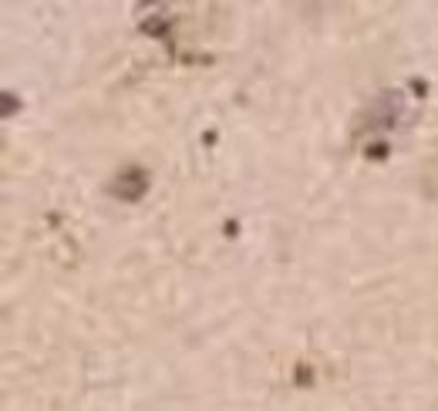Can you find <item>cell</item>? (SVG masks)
Returning a JSON list of instances; mask_svg holds the SVG:
<instances>
[{
	"mask_svg": "<svg viewBox=\"0 0 438 411\" xmlns=\"http://www.w3.org/2000/svg\"><path fill=\"white\" fill-rule=\"evenodd\" d=\"M402 115V94L398 91H384L378 98V101H374V105H371V122H367V125H394V118Z\"/></svg>",
	"mask_w": 438,
	"mask_h": 411,
	"instance_id": "2",
	"label": "cell"
},
{
	"mask_svg": "<svg viewBox=\"0 0 438 411\" xmlns=\"http://www.w3.org/2000/svg\"><path fill=\"white\" fill-rule=\"evenodd\" d=\"M108 189H111V196H119V199H125V202H139L145 196V189H149V172L139 169V165H131V169L119 172V179Z\"/></svg>",
	"mask_w": 438,
	"mask_h": 411,
	"instance_id": "1",
	"label": "cell"
}]
</instances>
